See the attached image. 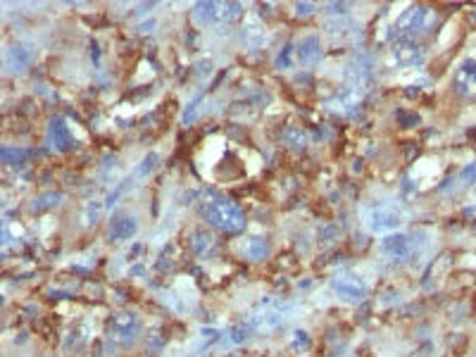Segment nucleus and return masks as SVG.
I'll list each match as a JSON object with an SVG mask.
<instances>
[{
  "mask_svg": "<svg viewBox=\"0 0 476 357\" xmlns=\"http://www.w3.org/2000/svg\"><path fill=\"white\" fill-rule=\"evenodd\" d=\"M457 88L464 96H476V63L467 60L460 69H457Z\"/></svg>",
  "mask_w": 476,
  "mask_h": 357,
  "instance_id": "nucleus-14",
  "label": "nucleus"
},
{
  "mask_svg": "<svg viewBox=\"0 0 476 357\" xmlns=\"http://www.w3.org/2000/svg\"><path fill=\"white\" fill-rule=\"evenodd\" d=\"M360 217L365 222L367 231L377 233V236H388V233H395L405 224L410 215L395 200H379V203H367L360 210Z\"/></svg>",
  "mask_w": 476,
  "mask_h": 357,
  "instance_id": "nucleus-2",
  "label": "nucleus"
},
{
  "mask_svg": "<svg viewBox=\"0 0 476 357\" xmlns=\"http://www.w3.org/2000/svg\"><path fill=\"white\" fill-rule=\"evenodd\" d=\"M290 53H293V48H290V46H286L281 50V55L277 58V67H279V69H288V67L293 65V63H290Z\"/></svg>",
  "mask_w": 476,
  "mask_h": 357,
  "instance_id": "nucleus-29",
  "label": "nucleus"
},
{
  "mask_svg": "<svg viewBox=\"0 0 476 357\" xmlns=\"http://www.w3.org/2000/svg\"><path fill=\"white\" fill-rule=\"evenodd\" d=\"M284 141H286V146L293 148V150H305L307 146H310L307 131L298 129V126H288V129L284 131Z\"/></svg>",
  "mask_w": 476,
  "mask_h": 357,
  "instance_id": "nucleus-20",
  "label": "nucleus"
},
{
  "mask_svg": "<svg viewBox=\"0 0 476 357\" xmlns=\"http://www.w3.org/2000/svg\"><path fill=\"white\" fill-rule=\"evenodd\" d=\"M248 336H250V326L248 324H236V326L229 329V331H224V336L220 341V348H224V350L236 348V345L248 341Z\"/></svg>",
  "mask_w": 476,
  "mask_h": 357,
  "instance_id": "nucleus-17",
  "label": "nucleus"
},
{
  "mask_svg": "<svg viewBox=\"0 0 476 357\" xmlns=\"http://www.w3.org/2000/svg\"><path fill=\"white\" fill-rule=\"evenodd\" d=\"M143 324L138 319V315L129 310L117 312L115 317L110 319V341L117 345H131L141 338Z\"/></svg>",
  "mask_w": 476,
  "mask_h": 357,
  "instance_id": "nucleus-5",
  "label": "nucleus"
},
{
  "mask_svg": "<svg viewBox=\"0 0 476 357\" xmlns=\"http://www.w3.org/2000/svg\"><path fill=\"white\" fill-rule=\"evenodd\" d=\"M431 248V233L429 231H414V233H388V236H381L379 243V253L391 262H410V260H422L424 253Z\"/></svg>",
  "mask_w": 476,
  "mask_h": 357,
  "instance_id": "nucleus-1",
  "label": "nucleus"
},
{
  "mask_svg": "<svg viewBox=\"0 0 476 357\" xmlns=\"http://www.w3.org/2000/svg\"><path fill=\"white\" fill-rule=\"evenodd\" d=\"M429 24H431V10L414 5V8H407L405 13L395 19V33L400 38L412 41L414 36H419L422 31H427Z\"/></svg>",
  "mask_w": 476,
  "mask_h": 357,
  "instance_id": "nucleus-8",
  "label": "nucleus"
},
{
  "mask_svg": "<svg viewBox=\"0 0 476 357\" xmlns=\"http://www.w3.org/2000/svg\"><path fill=\"white\" fill-rule=\"evenodd\" d=\"M188 245H190V250H193V253L203 255V253H207V250L212 248V245H215V238L210 236V231L195 229V231L188 236Z\"/></svg>",
  "mask_w": 476,
  "mask_h": 357,
  "instance_id": "nucleus-19",
  "label": "nucleus"
},
{
  "mask_svg": "<svg viewBox=\"0 0 476 357\" xmlns=\"http://www.w3.org/2000/svg\"><path fill=\"white\" fill-rule=\"evenodd\" d=\"M203 103V96H198L193 100V103H188L186 113H183V124H190V122H195V117H198V105Z\"/></svg>",
  "mask_w": 476,
  "mask_h": 357,
  "instance_id": "nucleus-28",
  "label": "nucleus"
},
{
  "mask_svg": "<svg viewBox=\"0 0 476 357\" xmlns=\"http://www.w3.org/2000/svg\"><path fill=\"white\" fill-rule=\"evenodd\" d=\"M103 210H105V203H98V200H93V203H88L86 208H83V224L86 226H93L95 222L103 217Z\"/></svg>",
  "mask_w": 476,
  "mask_h": 357,
  "instance_id": "nucleus-24",
  "label": "nucleus"
},
{
  "mask_svg": "<svg viewBox=\"0 0 476 357\" xmlns=\"http://www.w3.org/2000/svg\"><path fill=\"white\" fill-rule=\"evenodd\" d=\"M345 79H348V88L357 91L360 96L372 88L374 83V63L367 53H357L355 58L350 60L348 72H345Z\"/></svg>",
  "mask_w": 476,
  "mask_h": 357,
  "instance_id": "nucleus-7",
  "label": "nucleus"
},
{
  "mask_svg": "<svg viewBox=\"0 0 476 357\" xmlns=\"http://www.w3.org/2000/svg\"><path fill=\"white\" fill-rule=\"evenodd\" d=\"M295 312L293 303H286V300H277V298H265L262 305L257 308L248 319V326L255 329V331H277L281 329L288 317Z\"/></svg>",
  "mask_w": 476,
  "mask_h": 357,
  "instance_id": "nucleus-4",
  "label": "nucleus"
},
{
  "mask_svg": "<svg viewBox=\"0 0 476 357\" xmlns=\"http://www.w3.org/2000/svg\"><path fill=\"white\" fill-rule=\"evenodd\" d=\"M457 178H460L462 186H472V183L476 181V163L464 167V169L460 172V176H457Z\"/></svg>",
  "mask_w": 476,
  "mask_h": 357,
  "instance_id": "nucleus-27",
  "label": "nucleus"
},
{
  "mask_svg": "<svg viewBox=\"0 0 476 357\" xmlns=\"http://www.w3.org/2000/svg\"><path fill=\"white\" fill-rule=\"evenodd\" d=\"M65 200V195L63 193H43V195H38V198H33V203H31V210L33 212H43V210H50V208H55V205H60Z\"/></svg>",
  "mask_w": 476,
  "mask_h": 357,
  "instance_id": "nucleus-22",
  "label": "nucleus"
},
{
  "mask_svg": "<svg viewBox=\"0 0 476 357\" xmlns=\"http://www.w3.org/2000/svg\"><path fill=\"white\" fill-rule=\"evenodd\" d=\"M72 143H74V133H72L67 119H63V117H55V119L50 122V129H48V146L53 150L65 153V150L72 148Z\"/></svg>",
  "mask_w": 476,
  "mask_h": 357,
  "instance_id": "nucleus-12",
  "label": "nucleus"
},
{
  "mask_svg": "<svg viewBox=\"0 0 476 357\" xmlns=\"http://www.w3.org/2000/svg\"><path fill=\"white\" fill-rule=\"evenodd\" d=\"M138 233V217L131 212H115L108 226V238L112 243H126Z\"/></svg>",
  "mask_w": 476,
  "mask_h": 357,
  "instance_id": "nucleus-10",
  "label": "nucleus"
},
{
  "mask_svg": "<svg viewBox=\"0 0 476 357\" xmlns=\"http://www.w3.org/2000/svg\"><path fill=\"white\" fill-rule=\"evenodd\" d=\"M331 291L345 303H362L367 298V281L355 272H340L331 279Z\"/></svg>",
  "mask_w": 476,
  "mask_h": 357,
  "instance_id": "nucleus-6",
  "label": "nucleus"
},
{
  "mask_svg": "<svg viewBox=\"0 0 476 357\" xmlns=\"http://www.w3.org/2000/svg\"><path fill=\"white\" fill-rule=\"evenodd\" d=\"M243 33H245V36H243L245 46H250V48H262L267 43V33H265V29H262L260 24H257V22L245 26Z\"/></svg>",
  "mask_w": 476,
  "mask_h": 357,
  "instance_id": "nucleus-21",
  "label": "nucleus"
},
{
  "mask_svg": "<svg viewBox=\"0 0 476 357\" xmlns=\"http://www.w3.org/2000/svg\"><path fill=\"white\" fill-rule=\"evenodd\" d=\"M193 19L198 24H215V22H220V3H198L193 8Z\"/></svg>",
  "mask_w": 476,
  "mask_h": 357,
  "instance_id": "nucleus-18",
  "label": "nucleus"
},
{
  "mask_svg": "<svg viewBox=\"0 0 476 357\" xmlns=\"http://www.w3.org/2000/svg\"><path fill=\"white\" fill-rule=\"evenodd\" d=\"M362 98L365 96H360L357 91L345 86V91H340L338 96H334L329 100V110H334V113H350V110H355L357 105H360Z\"/></svg>",
  "mask_w": 476,
  "mask_h": 357,
  "instance_id": "nucleus-15",
  "label": "nucleus"
},
{
  "mask_svg": "<svg viewBox=\"0 0 476 357\" xmlns=\"http://www.w3.org/2000/svg\"><path fill=\"white\" fill-rule=\"evenodd\" d=\"M424 50L419 46H414L407 38H397L395 48L391 50V65L400 67V69H417L424 65Z\"/></svg>",
  "mask_w": 476,
  "mask_h": 357,
  "instance_id": "nucleus-9",
  "label": "nucleus"
},
{
  "mask_svg": "<svg viewBox=\"0 0 476 357\" xmlns=\"http://www.w3.org/2000/svg\"><path fill=\"white\" fill-rule=\"evenodd\" d=\"M298 58L305 65H315L322 58V38L317 33H310V36H305L298 43Z\"/></svg>",
  "mask_w": 476,
  "mask_h": 357,
  "instance_id": "nucleus-13",
  "label": "nucleus"
},
{
  "mask_svg": "<svg viewBox=\"0 0 476 357\" xmlns=\"http://www.w3.org/2000/svg\"><path fill=\"white\" fill-rule=\"evenodd\" d=\"M158 163H160V158H158V153H148L145 155V158L141 160V163H138V167L136 169H133V178H145L150 174V172L155 169V167H158Z\"/></svg>",
  "mask_w": 476,
  "mask_h": 357,
  "instance_id": "nucleus-23",
  "label": "nucleus"
},
{
  "mask_svg": "<svg viewBox=\"0 0 476 357\" xmlns=\"http://www.w3.org/2000/svg\"><path fill=\"white\" fill-rule=\"evenodd\" d=\"M290 348H293L295 353H305V350L310 348V336H307L305 331H295L293 338H290Z\"/></svg>",
  "mask_w": 476,
  "mask_h": 357,
  "instance_id": "nucleus-26",
  "label": "nucleus"
},
{
  "mask_svg": "<svg viewBox=\"0 0 476 357\" xmlns=\"http://www.w3.org/2000/svg\"><path fill=\"white\" fill-rule=\"evenodd\" d=\"M240 253L245 255L248 260H265L270 255V245H267L265 238H257V236H248L240 245Z\"/></svg>",
  "mask_w": 476,
  "mask_h": 357,
  "instance_id": "nucleus-16",
  "label": "nucleus"
},
{
  "mask_svg": "<svg viewBox=\"0 0 476 357\" xmlns=\"http://www.w3.org/2000/svg\"><path fill=\"white\" fill-rule=\"evenodd\" d=\"M295 13H298V17H310V13H315V5L312 3H295Z\"/></svg>",
  "mask_w": 476,
  "mask_h": 357,
  "instance_id": "nucleus-30",
  "label": "nucleus"
},
{
  "mask_svg": "<svg viewBox=\"0 0 476 357\" xmlns=\"http://www.w3.org/2000/svg\"><path fill=\"white\" fill-rule=\"evenodd\" d=\"M86 336H88V331L83 326H76L74 331L67 336V341H65V350H74V348H81L83 343H86Z\"/></svg>",
  "mask_w": 476,
  "mask_h": 357,
  "instance_id": "nucleus-25",
  "label": "nucleus"
},
{
  "mask_svg": "<svg viewBox=\"0 0 476 357\" xmlns=\"http://www.w3.org/2000/svg\"><path fill=\"white\" fill-rule=\"evenodd\" d=\"M33 63V53L26 46H22V43H15V46H8L5 48V55H3V67L8 74H24L26 69L31 67Z\"/></svg>",
  "mask_w": 476,
  "mask_h": 357,
  "instance_id": "nucleus-11",
  "label": "nucleus"
},
{
  "mask_svg": "<svg viewBox=\"0 0 476 357\" xmlns=\"http://www.w3.org/2000/svg\"><path fill=\"white\" fill-rule=\"evenodd\" d=\"M203 215L215 229L224 233H238L245 226V215L233 200L224 198L220 193H205L203 195Z\"/></svg>",
  "mask_w": 476,
  "mask_h": 357,
  "instance_id": "nucleus-3",
  "label": "nucleus"
}]
</instances>
